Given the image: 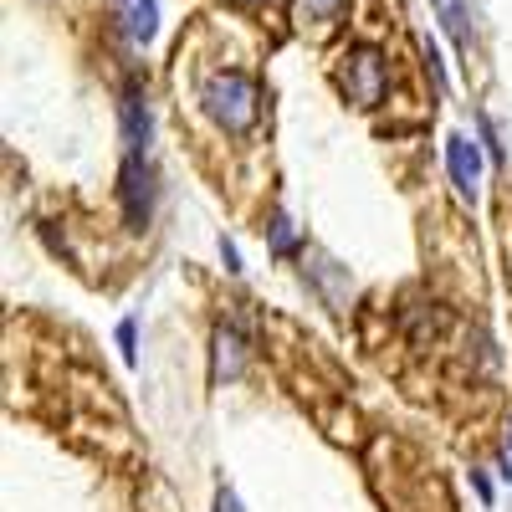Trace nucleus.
<instances>
[{"label": "nucleus", "mask_w": 512, "mask_h": 512, "mask_svg": "<svg viewBox=\"0 0 512 512\" xmlns=\"http://www.w3.org/2000/svg\"><path fill=\"white\" fill-rule=\"evenodd\" d=\"M205 113L216 118L226 134H246V128L256 123V108H262V98H256V82L246 72H216L205 82V93H200Z\"/></svg>", "instance_id": "nucleus-1"}, {"label": "nucleus", "mask_w": 512, "mask_h": 512, "mask_svg": "<svg viewBox=\"0 0 512 512\" xmlns=\"http://www.w3.org/2000/svg\"><path fill=\"white\" fill-rule=\"evenodd\" d=\"M118 195H123V216H128V226L144 231L149 216H154V169H149V154H128V159H123Z\"/></svg>", "instance_id": "nucleus-2"}, {"label": "nucleus", "mask_w": 512, "mask_h": 512, "mask_svg": "<svg viewBox=\"0 0 512 512\" xmlns=\"http://www.w3.org/2000/svg\"><path fill=\"white\" fill-rule=\"evenodd\" d=\"M338 82H344V93H349L359 108H374V103L384 98V57H379L374 47H354V52H344Z\"/></svg>", "instance_id": "nucleus-3"}, {"label": "nucleus", "mask_w": 512, "mask_h": 512, "mask_svg": "<svg viewBox=\"0 0 512 512\" xmlns=\"http://www.w3.org/2000/svg\"><path fill=\"white\" fill-rule=\"evenodd\" d=\"M241 364H246V323H241V318H231V323H221V328H216V354H210V379L226 384V379H236V374H241Z\"/></svg>", "instance_id": "nucleus-4"}, {"label": "nucleus", "mask_w": 512, "mask_h": 512, "mask_svg": "<svg viewBox=\"0 0 512 512\" xmlns=\"http://www.w3.org/2000/svg\"><path fill=\"white\" fill-rule=\"evenodd\" d=\"M118 118H123V149L128 154H149V98L139 88H128L123 103H118Z\"/></svg>", "instance_id": "nucleus-5"}, {"label": "nucleus", "mask_w": 512, "mask_h": 512, "mask_svg": "<svg viewBox=\"0 0 512 512\" xmlns=\"http://www.w3.org/2000/svg\"><path fill=\"white\" fill-rule=\"evenodd\" d=\"M446 164H451V180L461 195H477V180H482V149L466 139V134H451L446 139Z\"/></svg>", "instance_id": "nucleus-6"}, {"label": "nucleus", "mask_w": 512, "mask_h": 512, "mask_svg": "<svg viewBox=\"0 0 512 512\" xmlns=\"http://www.w3.org/2000/svg\"><path fill=\"white\" fill-rule=\"evenodd\" d=\"M123 6V31L134 47H149L154 31H159V0H118Z\"/></svg>", "instance_id": "nucleus-7"}, {"label": "nucleus", "mask_w": 512, "mask_h": 512, "mask_svg": "<svg viewBox=\"0 0 512 512\" xmlns=\"http://www.w3.org/2000/svg\"><path fill=\"white\" fill-rule=\"evenodd\" d=\"M431 6H436V16L451 31L456 47H472V26H466V21H472V11H466V0H431Z\"/></svg>", "instance_id": "nucleus-8"}, {"label": "nucleus", "mask_w": 512, "mask_h": 512, "mask_svg": "<svg viewBox=\"0 0 512 512\" xmlns=\"http://www.w3.org/2000/svg\"><path fill=\"white\" fill-rule=\"evenodd\" d=\"M338 6H344V0H292V21L297 26H313V31H323L333 16H338Z\"/></svg>", "instance_id": "nucleus-9"}, {"label": "nucleus", "mask_w": 512, "mask_h": 512, "mask_svg": "<svg viewBox=\"0 0 512 512\" xmlns=\"http://www.w3.org/2000/svg\"><path fill=\"white\" fill-rule=\"evenodd\" d=\"M267 241H272V251H277V256H287V251L297 246V236H292V221H287V216H272V231H267Z\"/></svg>", "instance_id": "nucleus-10"}, {"label": "nucleus", "mask_w": 512, "mask_h": 512, "mask_svg": "<svg viewBox=\"0 0 512 512\" xmlns=\"http://www.w3.org/2000/svg\"><path fill=\"white\" fill-rule=\"evenodd\" d=\"M477 123H482V144H487V154H492V159H502V144H497V128H492V118L482 113Z\"/></svg>", "instance_id": "nucleus-11"}, {"label": "nucleus", "mask_w": 512, "mask_h": 512, "mask_svg": "<svg viewBox=\"0 0 512 512\" xmlns=\"http://www.w3.org/2000/svg\"><path fill=\"white\" fill-rule=\"evenodd\" d=\"M118 349H123V359H128V364H134V323H128V318L118 323Z\"/></svg>", "instance_id": "nucleus-12"}, {"label": "nucleus", "mask_w": 512, "mask_h": 512, "mask_svg": "<svg viewBox=\"0 0 512 512\" xmlns=\"http://www.w3.org/2000/svg\"><path fill=\"white\" fill-rule=\"evenodd\" d=\"M216 512H241V502H236V492H231V487H221V492H216Z\"/></svg>", "instance_id": "nucleus-13"}, {"label": "nucleus", "mask_w": 512, "mask_h": 512, "mask_svg": "<svg viewBox=\"0 0 512 512\" xmlns=\"http://www.w3.org/2000/svg\"><path fill=\"white\" fill-rule=\"evenodd\" d=\"M221 256H226V272H241V256H236V241L221 236Z\"/></svg>", "instance_id": "nucleus-14"}, {"label": "nucleus", "mask_w": 512, "mask_h": 512, "mask_svg": "<svg viewBox=\"0 0 512 512\" xmlns=\"http://www.w3.org/2000/svg\"><path fill=\"white\" fill-rule=\"evenodd\" d=\"M472 487H477V497H482V502H492V482H487L482 472H472Z\"/></svg>", "instance_id": "nucleus-15"}, {"label": "nucleus", "mask_w": 512, "mask_h": 512, "mask_svg": "<svg viewBox=\"0 0 512 512\" xmlns=\"http://www.w3.org/2000/svg\"><path fill=\"white\" fill-rule=\"evenodd\" d=\"M502 466H507V477H512V431H507V446H502Z\"/></svg>", "instance_id": "nucleus-16"}]
</instances>
